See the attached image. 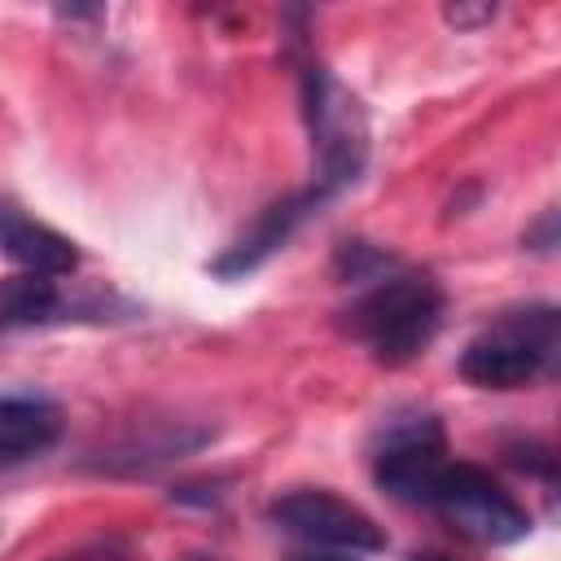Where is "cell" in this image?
Returning a JSON list of instances; mask_svg holds the SVG:
<instances>
[{"label":"cell","instance_id":"30bf717a","mask_svg":"<svg viewBox=\"0 0 561 561\" xmlns=\"http://www.w3.org/2000/svg\"><path fill=\"white\" fill-rule=\"evenodd\" d=\"M210 434L206 430H180V421H175V430H167L162 438L158 434H131V438H123V443H114L110 451H101V469H110V473H145V469H153V465H167V460H180V456H188V451H197L202 443H206Z\"/></svg>","mask_w":561,"mask_h":561},{"label":"cell","instance_id":"8992f818","mask_svg":"<svg viewBox=\"0 0 561 561\" xmlns=\"http://www.w3.org/2000/svg\"><path fill=\"white\" fill-rule=\"evenodd\" d=\"M267 517L285 535L302 539L307 548H333V552H381L386 548L381 526L364 508H355L329 491H311V486L289 491V495L272 500Z\"/></svg>","mask_w":561,"mask_h":561},{"label":"cell","instance_id":"5bb4252c","mask_svg":"<svg viewBox=\"0 0 561 561\" xmlns=\"http://www.w3.org/2000/svg\"><path fill=\"white\" fill-rule=\"evenodd\" d=\"M443 18H447L451 26H460V31H473V26H482V22L495 18V4H447Z\"/></svg>","mask_w":561,"mask_h":561},{"label":"cell","instance_id":"e0dca14e","mask_svg":"<svg viewBox=\"0 0 561 561\" xmlns=\"http://www.w3.org/2000/svg\"><path fill=\"white\" fill-rule=\"evenodd\" d=\"M285 561H359V552H333V548H307V552H289Z\"/></svg>","mask_w":561,"mask_h":561},{"label":"cell","instance_id":"d6986e66","mask_svg":"<svg viewBox=\"0 0 561 561\" xmlns=\"http://www.w3.org/2000/svg\"><path fill=\"white\" fill-rule=\"evenodd\" d=\"M184 561H224V557H215V552H188Z\"/></svg>","mask_w":561,"mask_h":561},{"label":"cell","instance_id":"9a60e30c","mask_svg":"<svg viewBox=\"0 0 561 561\" xmlns=\"http://www.w3.org/2000/svg\"><path fill=\"white\" fill-rule=\"evenodd\" d=\"M526 245H535L539 254H552V245H557V210H548V215L539 219V228L526 232Z\"/></svg>","mask_w":561,"mask_h":561},{"label":"cell","instance_id":"277c9868","mask_svg":"<svg viewBox=\"0 0 561 561\" xmlns=\"http://www.w3.org/2000/svg\"><path fill=\"white\" fill-rule=\"evenodd\" d=\"M425 508H434L456 535H465L473 543H491V548L517 543L530 530V513L486 469L465 465V460H456V465L447 460Z\"/></svg>","mask_w":561,"mask_h":561},{"label":"cell","instance_id":"7a4b0ae2","mask_svg":"<svg viewBox=\"0 0 561 561\" xmlns=\"http://www.w3.org/2000/svg\"><path fill=\"white\" fill-rule=\"evenodd\" d=\"M561 355V316L548 302L495 316L460 351V377L482 390H522L552 377Z\"/></svg>","mask_w":561,"mask_h":561},{"label":"cell","instance_id":"52a82bcc","mask_svg":"<svg viewBox=\"0 0 561 561\" xmlns=\"http://www.w3.org/2000/svg\"><path fill=\"white\" fill-rule=\"evenodd\" d=\"M329 197L316 188V184H307V188H298V193H289V197H280V202H272L215 263H210V272L215 276H224V280H241V276H250L254 267H263L276 250H285V241L324 206Z\"/></svg>","mask_w":561,"mask_h":561},{"label":"cell","instance_id":"9c48e42d","mask_svg":"<svg viewBox=\"0 0 561 561\" xmlns=\"http://www.w3.org/2000/svg\"><path fill=\"white\" fill-rule=\"evenodd\" d=\"M61 438V408L44 394H0V460L44 456Z\"/></svg>","mask_w":561,"mask_h":561},{"label":"cell","instance_id":"ac0fdd59","mask_svg":"<svg viewBox=\"0 0 561 561\" xmlns=\"http://www.w3.org/2000/svg\"><path fill=\"white\" fill-rule=\"evenodd\" d=\"M412 561H451V557H443V552H412Z\"/></svg>","mask_w":561,"mask_h":561},{"label":"cell","instance_id":"3957f363","mask_svg":"<svg viewBox=\"0 0 561 561\" xmlns=\"http://www.w3.org/2000/svg\"><path fill=\"white\" fill-rule=\"evenodd\" d=\"M302 114L316 145V188L333 202L342 188H351L368 162V123L359 101L320 66L302 61Z\"/></svg>","mask_w":561,"mask_h":561},{"label":"cell","instance_id":"4fadbf2b","mask_svg":"<svg viewBox=\"0 0 561 561\" xmlns=\"http://www.w3.org/2000/svg\"><path fill=\"white\" fill-rule=\"evenodd\" d=\"M508 460H513L522 473H539V478L552 486V465H557V460H552V451H548L543 443H535V438L513 443V447H508Z\"/></svg>","mask_w":561,"mask_h":561},{"label":"cell","instance_id":"ba28073f","mask_svg":"<svg viewBox=\"0 0 561 561\" xmlns=\"http://www.w3.org/2000/svg\"><path fill=\"white\" fill-rule=\"evenodd\" d=\"M0 250L22 267V272H35V276H66L79 267V250L70 237H61L57 228L22 215L18 206L0 202Z\"/></svg>","mask_w":561,"mask_h":561},{"label":"cell","instance_id":"6da1fadb","mask_svg":"<svg viewBox=\"0 0 561 561\" xmlns=\"http://www.w3.org/2000/svg\"><path fill=\"white\" fill-rule=\"evenodd\" d=\"M443 324V289L430 272L390 267L386 276L359 285V298L342 311V329L368 346L386 368L412 364Z\"/></svg>","mask_w":561,"mask_h":561},{"label":"cell","instance_id":"5b68a950","mask_svg":"<svg viewBox=\"0 0 561 561\" xmlns=\"http://www.w3.org/2000/svg\"><path fill=\"white\" fill-rule=\"evenodd\" d=\"M447 469V438L434 416H394L373 443V478L399 504H430L438 473Z\"/></svg>","mask_w":561,"mask_h":561},{"label":"cell","instance_id":"7c38bea8","mask_svg":"<svg viewBox=\"0 0 561 561\" xmlns=\"http://www.w3.org/2000/svg\"><path fill=\"white\" fill-rule=\"evenodd\" d=\"M394 267V259L368 241H342L333 254V272L342 276V285H368L377 276H386Z\"/></svg>","mask_w":561,"mask_h":561},{"label":"cell","instance_id":"2e32d148","mask_svg":"<svg viewBox=\"0 0 561 561\" xmlns=\"http://www.w3.org/2000/svg\"><path fill=\"white\" fill-rule=\"evenodd\" d=\"M53 561H131L127 552L110 548V543H96V548H79V552H66V557H53Z\"/></svg>","mask_w":561,"mask_h":561},{"label":"cell","instance_id":"8fae6325","mask_svg":"<svg viewBox=\"0 0 561 561\" xmlns=\"http://www.w3.org/2000/svg\"><path fill=\"white\" fill-rule=\"evenodd\" d=\"M66 302L57 294L53 276H35V272H18L0 280V329H35L48 320H61Z\"/></svg>","mask_w":561,"mask_h":561}]
</instances>
